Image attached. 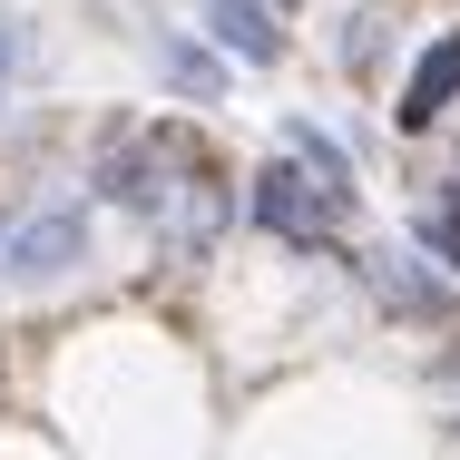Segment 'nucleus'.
<instances>
[{"label":"nucleus","instance_id":"6e6552de","mask_svg":"<svg viewBox=\"0 0 460 460\" xmlns=\"http://www.w3.org/2000/svg\"><path fill=\"white\" fill-rule=\"evenodd\" d=\"M10 59H20V20H0V69H10Z\"/></svg>","mask_w":460,"mask_h":460},{"label":"nucleus","instance_id":"423d86ee","mask_svg":"<svg viewBox=\"0 0 460 460\" xmlns=\"http://www.w3.org/2000/svg\"><path fill=\"white\" fill-rule=\"evenodd\" d=\"M284 157H304L314 177H323L333 196H343V206H353V157H343V147H333V137H323L314 118H284Z\"/></svg>","mask_w":460,"mask_h":460},{"label":"nucleus","instance_id":"0eeeda50","mask_svg":"<svg viewBox=\"0 0 460 460\" xmlns=\"http://www.w3.org/2000/svg\"><path fill=\"white\" fill-rule=\"evenodd\" d=\"M157 69H167V79H177L186 98H216V89H226V69H216V59H206L196 40H157Z\"/></svg>","mask_w":460,"mask_h":460},{"label":"nucleus","instance_id":"f03ea898","mask_svg":"<svg viewBox=\"0 0 460 460\" xmlns=\"http://www.w3.org/2000/svg\"><path fill=\"white\" fill-rule=\"evenodd\" d=\"M363 265V284H372V304L392 314V323H460V304H451V284L431 275L421 255H402V245H363L353 255Z\"/></svg>","mask_w":460,"mask_h":460},{"label":"nucleus","instance_id":"20e7f679","mask_svg":"<svg viewBox=\"0 0 460 460\" xmlns=\"http://www.w3.org/2000/svg\"><path fill=\"white\" fill-rule=\"evenodd\" d=\"M451 98H460V30H441V40L411 59L402 98H392V128H402V137H431V128L451 118Z\"/></svg>","mask_w":460,"mask_h":460},{"label":"nucleus","instance_id":"39448f33","mask_svg":"<svg viewBox=\"0 0 460 460\" xmlns=\"http://www.w3.org/2000/svg\"><path fill=\"white\" fill-rule=\"evenodd\" d=\"M206 40H216L226 59H245V69H275V59H284L275 0H206Z\"/></svg>","mask_w":460,"mask_h":460},{"label":"nucleus","instance_id":"f257e3e1","mask_svg":"<svg viewBox=\"0 0 460 460\" xmlns=\"http://www.w3.org/2000/svg\"><path fill=\"white\" fill-rule=\"evenodd\" d=\"M245 206H255V226H265V235H284L294 255H333V245H343V216H353V206H343L333 186L314 177L304 157H284V167H265Z\"/></svg>","mask_w":460,"mask_h":460},{"label":"nucleus","instance_id":"1a4fd4ad","mask_svg":"<svg viewBox=\"0 0 460 460\" xmlns=\"http://www.w3.org/2000/svg\"><path fill=\"white\" fill-rule=\"evenodd\" d=\"M0 245H10V226H0Z\"/></svg>","mask_w":460,"mask_h":460},{"label":"nucleus","instance_id":"7ed1b4c3","mask_svg":"<svg viewBox=\"0 0 460 460\" xmlns=\"http://www.w3.org/2000/svg\"><path fill=\"white\" fill-rule=\"evenodd\" d=\"M79 255H89V206H40V216L10 226V245H0L10 275H69Z\"/></svg>","mask_w":460,"mask_h":460}]
</instances>
